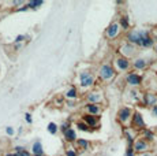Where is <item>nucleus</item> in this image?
Listing matches in <instances>:
<instances>
[{
	"label": "nucleus",
	"instance_id": "nucleus-30",
	"mask_svg": "<svg viewBox=\"0 0 157 156\" xmlns=\"http://www.w3.org/2000/svg\"><path fill=\"white\" fill-rule=\"evenodd\" d=\"M23 38H25V36H18L15 38V43H21V41H23Z\"/></svg>",
	"mask_w": 157,
	"mask_h": 156
},
{
	"label": "nucleus",
	"instance_id": "nucleus-33",
	"mask_svg": "<svg viewBox=\"0 0 157 156\" xmlns=\"http://www.w3.org/2000/svg\"><path fill=\"white\" fill-rule=\"evenodd\" d=\"M6 156H18L17 154H8V155H6Z\"/></svg>",
	"mask_w": 157,
	"mask_h": 156
},
{
	"label": "nucleus",
	"instance_id": "nucleus-24",
	"mask_svg": "<svg viewBox=\"0 0 157 156\" xmlns=\"http://www.w3.org/2000/svg\"><path fill=\"white\" fill-rule=\"evenodd\" d=\"M120 25H122V28L123 29H128V21H127V18H122V21H120Z\"/></svg>",
	"mask_w": 157,
	"mask_h": 156
},
{
	"label": "nucleus",
	"instance_id": "nucleus-17",
	"mask_svg": "<svg viewBox=\"0 0 157 156\" xmlns=\"http://www.w3.org/2000/svg\"><path fill=\"white\" fill-rule=\"evenodd\" d=\"M43 0H33V2H29L28 3V8H37L40 6H43Z\"/></svg>",
	"mask_w": 157,
	"mask_h": 156
},
{
	"label": "nucleus",
	"instance_id": "nucleus-28",
	"mask_svg": "<svg viewBox=\"0 0 157 156\" xmlns=\"http://www.w3.org/2000/svg\"><path fill=\"white\" fill-rule=\"evenodd\" d=\"M25 119H26V122H28V123H32V122H33L32 115H30V114H26V115H25Z\"/></svg>",
	"mask_w": 157,
	"mask_h": 156
},
{
	"label": "nucleus",
	"instance_id": "nucleus-18",
	"mask_svg": "<svg viewBox=\"0 0 157 156\" xmlns=\"http://www.w3.org/2000/svg\"><path fill=\"white\" fill-rule=\"evenodd\" d=\"M15 151H17L18 156H30V154L28 151H25V148H23V146H17V148H15Z\"/></svg>",
	"mask_w": 157,
	"mask_h": 156
},
{
	"label": "nucleus",
	"instance_id": "nucleus-23",
	"mask_svg": "<svg viewBox=\"0 0 157 156\" xmlns=\"http://www.w3.org/2000/svg\"><path fill=\"white\" fill-rule=\"evenodd\" d=\"M77 144L81 146V148H87V145H89V142H87L86 140H77Z\"/></svg>",
	"mask_w": 157,
	"mask_h": 156
},
{
	"label": "nucleus",
	"instance_id": "nucleus-13",
	"mask_svg": "<svg viewBox=\"0 0 157 156\" xmlns=\"http://www.w3.org/2000/svg\"><path fill=\"white\" fill-rule=\"evenodd\" d=\"M33 154L34 156H38V155H44V151H43V145H41V141H36L33 144Z\"/></svg>",
	"mask_w": 157,
	"mask_h": 156
},
{
	"label": "nucleus",
	"instance_id": "nucleus-21",
	"mask_svg": "<svg viewBox=\"0 0 157 156\" xmlns=\"http://www.w3.org/2000/svg\"><path fill=\"white\" fill-rule=\"evenodd\" d=\"M48 131H49V133H52V134H55L56 131H57V126H56V123L51 122V123L48 125Z\"/></svg>",
	"mask_w": 157,
	"mask_h": 156
},
{
	"label": "nucleus",
	"instance_id": "nucleus-25",
	"mask_svg": "<svg viewBox=\"0 0 157 156\" xmlns=\"http://www.w3.org/2000/svg\"><path fill=\"white\" fill-rule=\"evenodd\" d=\"M77 126H78V127H79V130H85V131L89 130V129H87V127H89V126H87L86 123H83V122H78Z\"/></svg>",
	"mask_w": 157,
	"mask_h": 156
},
{
	"label": "nucleus",
	"instance_id": "nucleus-9",
	"mask_svg": "<svg viewBox=\"0 0 157 156\" xmlns=\"http://www.w3.org/2000/svg\"><path fill=\"white\" fill-rule=\"evenodd\" d=\"M146 149H149V145H147L146 141L138 140L137 142L134 144V151H137V152H144V151H146Z\"/></svg>",
	"mask_w": 157,
	"mask_h": 156
},
{
	"label": "nucleus",
	"instance_id": "nucleus-6",
	"mask_svg": "<svg viewBox=\"0 0 157 156\" xmlns=\"http://www.w3.org/2000/svg\"><path fill=\"white\" fill-rule=\"evenodd\" d=\"M141 82H142V78H141L138 74L135 73H130L127 76V84L131 86H138L141 85Z\"/></svg>",
	"mask_w": 157,
	"mask_h": 156
},
{
	"label": "nucleus",
	"instance_id": "nucleus-22",
	"mask_svg": "<svg viewBox=\"0 0 157 156\" xmlns=\"http://www.w3.org/2000/svg\"><path fill=\"white\" fill-rule=\"evenodd\" d=\"M152 44H153V40L149 37V36H147V37H146V38H145V40L142 41V47H150V45H152Z\"/></svg>",
	"mask_w": 157,
	"mask_h": 156
},
{
	"label": "nucleus",
	"instance_id": "nucleus-5",
	"mask_svg": "<svg viewBox=\"0 0 157 156\" xmlns=\"http://www.w3.org/2000/svg\"><path fill=\"white\" fill-rule=\"evenodd\" d=\"M119 29H120V26H119V23H111L109 26H108V29H107V37L108 38H115L117 36V33H119Z\"/></svg>",
	"mask_w": 157,
	"mask_h": 156
},
{
	"label": "nucleus",
	"instance_id": "nucleus-34",
	"mask_svg": "<svg viewBox=\"0 0 157 156\" xmlns=\"http://www.w3.org/2000/svg\"><path fill=\"white\" fill-rule=\"evenodd\" d=\"M141 156H155V155H150V154H144V155H141Z\"/></svg>",
	"mask_w": 157,
	"mask_h": 156
},
{
	"label": "nucleus",
	"instance_id": "nucleus-4",
	"mask_svg": "<svg viewBox=\"0 0 157 156\" xmlns=\"http://www.w3.org/2000/svg\"><path fill=\"white\" fill-rule=\"evenodd\" d=\"M130 116H131V110H130L128 107H123V108H120L119 112H117V118H119V121L122 122V123H126L130 119Z\"/></svg>",
	"mask_w": 157,
	"mask_h": 156
},
{
	"label": "nucleus",
	"instance_id": "nucleus-8",
	"mask_svg": "<svg viewBox=\"0 0 157 156\" xmlns=\"http://www.w3.org/2000/svg\"><path fill=\"white\" fill-rule=\"evenodd\" d=\"M115 63H116L117 68H120V70H127L130 67V62L127 60V58H117Z\"/></svg>",
	"mask_w": 157,
	"mask_h": 156
},
{
	"label": "nucleus",
	"instance_id": "nucleus-15",
	"mask_svg": "<svg viewBox=\"0 0 157 156\" xmlns=\"http://www.w3.org/2000/svg\"><path fill=\"white\" fill-rule=\"evenodd\" d=\"M83 122H85L87 126H96L97 118H96V115H85L83 116Z\"/></svg>",
	"mask_w": 157,
	"mask_h": 156
},
{
	"label": "nucleus",
	"instance_id": "nucleus-2",
	"mask_svg": "<svg viewBox=\"0 0 157 156\" xmlns=\"http://www.w3.org/2000/svg\"><path fill=\"white\" fill-rule=\"evenodd\" d=\"M98 76H100L102 81H109L115 76V70L111 64H102L100 67V71H98Z\"/></svg>",
	"mask_w": 157,
	"mask_h": 156
},
{
	"label": "nucleus",
	"instance_id": "nucleus-29",
	"mask_svg": "<svg viewBox=\"0 0 157 156\" xmlns=\"http://www.w3.org/2000/svg\"><path fill=\"white\" fill-rule=\"evenodd\" d=\"M6 131H7V134H8V136H13V134H14L13 127H7V129H6Z\"/></svg>",
	"mask_w": 157,
	"mask_h": 156
},
{
	"label": "nucleus",
	"instance_id": "nucleus-31",
	"mask_svg": "<svg viewBox=\"0 0 157 156\" xmlns=\"http://www.w3.org/2000/svg\"><path fill=\"white\" fill-rule=\"evenodd\" d=\"M126 156H134V154H132V149H131V148H128V149H127V152H126Z\"/></svg>",
	"mask_w": 157,
	"mask_h": 156
},
{
	"label": "nucleus",
	"instance_id": "nucleus-32",
	"mask_svg": "<svg viewBox=\"0 0 157 156\" xmlns=\"http://www.w3.org/2000/svg\"><path fill=\"white\" fill-rule=\"evenodd\" d=\"M152 112H153V115H155V116H157V106H155V107H153Z\"/></svg>",
	"mask_w": 157,
	"mask_h": 156
},
{
	"label": "nucleus",
	"instance_id": "nucleus-12",
	"mask_svg": "<svg viewBox=\"0 0 157 156\" xmlns=\"http://www.w3.org/2000/svg\"><path fill=\"white\" fill-rule=\"evenodd\" d=\"M63 134H64L66 141H68V142H72V141L77 140V134H75L74 129H68V130H66Z\"/></svg>",
	"mask_w": 157,
	"mask_h": 156
},
{
	"label": "nucleus",
	"instance_id": "nucleus-14",
	"mask_svg": "<svg viewBox=\"0 0 157 156\" xmlns=\"http://www.w3.org/2000/svg\"><path fill=\"white\" fill-rule=\"evenodd\" d=\"M86 99L90 101V104H96V103H98V101L101 100L100 93H98V92H92V93L87 95V97H86Z\"/></svg>",
	"mask_w": 157,
	"mask_h": 156
},
{
	"label": "nucleus",
	"instance_id": "nucleus-16",
	"mask_svg": "<svg viewBox=\"0 0 157 156\" xmlns=\"http://www.w3.org/2000/svg\"><path fill=\"white\" fill-rule=\"evenodd\" d=\"M86 110H87V112H90L92 115H98L100 114V107L97 106V104H87L86 106Z\"/></svg>",
	"mask_w": 157,
	"mask_h": 156
},
{
	"label": "nucleus",
	"instance_id": "nucleus-27",
	"mask_svg": "<svg viewBox=\"0 0 157 156\" xmlns=\"http://www.w3.org/2000/svg\"><path fill=\"white\" fill-rule=\"evenodd\" d=\"M66 156H78V155H77V152H75L72 148H68L67 152H66Z\"/></svg>",
	"mask_w": 157,
	"mask_h": 156
},
{
	"label": "nucleus",
	"instance_id": "nucleus-20",
	"mask_svg": "<svg viewBox=\"0 0 157 156\" xmlns=\"http://www.w3.org/2000/svg\"><path fill=\"white\" fill-rule=\"evenodd\" d=\"M66 96H67L68 99H75V97H77V89H75V88H71L70 91L66 93Z\"/></svg>",
	"mask_w": 157,
	"mask_h": 156
},
{
	"label": "nucleus",
	"instance_id": "nucleus-7",
	"mask_svg": "<svg viewBox=\"0 0 157 156\" xmlns=\"http://www.w3.org/2000/svg\"><path fill=\"white\" fill-rule=\"evenodd\" d=\"M132 125H134L135 127H140V129L145 127L144 118H142V115H141L140 112H135L134 114V116H132Z\"/></svg>",
	"mask_w": 157,
	"mask_h": 156
},
{
	"label": "nucleus",
	"instance_id": "nucleus-26",
	"mask_svg": "<svg viewBox=\"0 0 157 156\" xmlns=\"http://www.w3.org/2000/svg\"><path fill=\"white\" fill-rule=\"evenodd\" d=\"M144 136L146 137V140H153V138H155L153 133H152V131H149V130H145L144 131Z\"/></svg>",
	"mask_w": 157,
	"mask_h": 156
},
{
	"label": "nucleus",
	"instance_id": "nucleus-36",
	"mask_svg": "<svg viewBox=\"0 0 157 156\" xmlns=\"http://www.w3.org/2000/svg\"><path fill=\"white\" fill-rule=\"evenodd\" d=\"M156 51H157V47H156Z\"/></svg>",
	"mask_w": 157,
	"mask_h": 156
},
{
	"label": "nucleus",
	"instance_id": "nucleus-35",
	"mask_svg": "<svg viewBox=\"0 0 157 156\" xmlns=\"http://www.w3.org/2000/svg\"><path fill=\"white\" fill-rule=\"evenodd\" d=\"M38 156H44V155H38Z\"/></svg>",
	"mask_w": 157,
	"mask_h": 156
},
{
	"label": "nucleus",
	"instance_id": "nucleus-3",
	"mask_svg": "<svg viewBox=\"0 0 157 156\" xmlns=\"http://www.w3.org/2000/svg\"><path fill=\"white\" fill-rule=\"evenodd\" d=\"M93 84H94V77H93V74L89 73V71H83V73L81 74V85H82L83 88H87V86H92Z\"/></svg>",
	"mask_w": 157,
	"mask_h": 156
},
{
	"label": "nucleus",
	"instance_id": "nucleus-10",
	"mask_svg": "<svg viewBox=\"0 0 157 156\" xmlns=\"http://www.w3.org/2000/svg\"><path fill=\"white\" fill-rule=\"evenodd\" d=\"M120 52H122L124 56H131V55H134L135 48L132 47L131 44H126V45H123L120 48Z\"/></svg>",
	"mask_w": 157,
	"mask_h": 156
},
{
	"label": "nucleus",
	"instance_id": "nucleus-11",
	"mask_svg": "<svg viewBox=\"0 0 157 156\" xmlns=\"http://www.w3.org/2000/svg\"><path fill=\"white\" fill-rule=\"evenodd\" d=\"M145 104L146 106H153L155 107L156 106V103H157V97L153 93H146L145 95Z\"/></svg>",
	"mask_w": 157,
	"mask_h": 156
},
{
	"label": "nucleus",
	"instance_id": "nucleus-1",
	"mask_svg": "<svg viewBox=\"0 0 157 156\" xmlns=\"http://www.w3.org/2000/svg\"><path fill=\"white\" fill-rule=\"evenodd\" d=\"M147 32L146 30H131L128 33V41L132 44H138L142 45V41L147 37Z\"/></svg>",
	"mask_w": 157,
	"mask_h": 156
},
{
	"label": "nucleus",
	"instance_id": "nucleus-19",
	"mask_svg": "<svg viewBox=\"0 0 157 156\" xmlns=\"http://www.w3.org/2000/svg\"><path fill=\"white\" fill-rule=\"evenodd\" d=\"M145 66H146V62H145L144 59H137V60L134 62L135 68H145Z\"/></svg>",
	"mask_w": 157,
	"mask_h": 156
}]
</instances>
